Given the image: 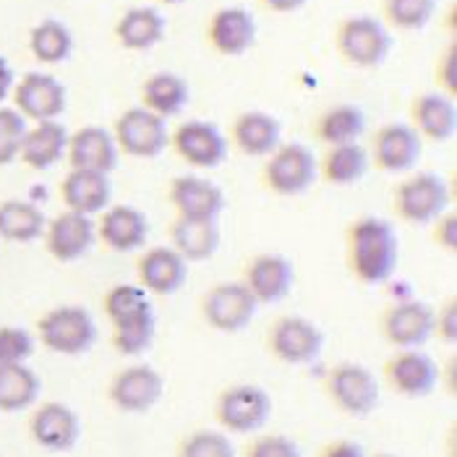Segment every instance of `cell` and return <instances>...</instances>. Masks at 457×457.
Wrapping results in <instances>:
<instances>
[{
	"label": "cell",
	"instance_id": "cell-35",
	"mask_svg": "<svg viewBox=\"0 0 457 457\" xmlns=\"http://www.w3.org/2000/svg\"><path fill=\"white\" fill-rule=\"evenodd\" d=\"M42 382L27 363L0 366V413H19L37 403Z\"/></svg>",
	"mask_w": 457,
	"mask_h": 457
},
{
	"label": "cell",
	"instance_id": "cell-49",
	"mask_svg": "<svg viewBox=\"0 0 457 457\" xmlns=\"http://www.w3.org/2000/svg\"><path fill=\"white\" fill-rule=\"evenodd\" d=\"M262 8H267L270 13H295L301 11L309 0H259Z\"/></svg>",
	"mask_w": 457,
	"mask_h": 457
},
{
	"label": "cell",
	"instance_id": "cell-36",
	"mask_svg": "<svg viewBox=\"0 0 457 457\" xmlns=\"http://www.w3.org/2000/svg\"><path fill=\"white\" fill-rule=\"evenodd\" d=\"M29 50L39 63H66L73 53V35L58 19H45L29 32Z\"/></svg>",
	"mask_w": 457,
	"mask_h": 457
},
{
	"label": "cell",
	"instance_id": "cell-14",
	"mask_svg": "<svg viewBox=\"0 0 457 457\" xmlns=\"http://www.w3.org/2000/svg\"><path fill=\"white\" fill-rule=\"evenodd\" d=\"M423 157L421 137L411 129V123H385L374 131L369 160L371 168L389 173V176H405L419 168Z\"/></svg>",
	"mask_w": 457,
	"mask_h": 457
},
{
	"label": "cell",
	"instance_id": "cell-50",
	"mask_svg": "<svg viewBox=\"0 0 457 457\" xmlns=\"http://www.w3.org/2000/svg\"><path fill=\"white\" fill-rule=\"evenodd\" d=\"M11 92H13V71L8 66V61L0 55V105L5 103Z\"/></svg>",
	"mask_w": 457,
	"mask_h": 457
},
{
	"label": "cell",
	"instance_id": "cell-37",
	"mask_svg": "<svg viewBox=\"0 0 457 457\" xmlns=\"http://www.w3.org/2000/svg\"><path fill=\"white\" fill-rule=\"evenodd\" d=\"M154 335H157L154 312L110 324V345L120 355H144L154 345Z\"/></svg>",
	"mask_w": 457,
	"mask_h": 457
},
{
	"label": "cell",
	"instance_id": "cell-16",
	"mask_svg": "<svg viewBox=\"0 0 457 457\" xmlns=\"http://www.w3.org/2000/svg\"><path fill=\"white\" fill-rule=\"evenodd\" d=\"M168 146L178 154L180 162L196 170H212L225 162L230 144L225 134L210 120H186L170 131Z\"/></svg>",
	"mask_w": 457,
	"mask_h": 457
},
{
	"label": "cell",
	"instance_id": "cell-2",
	"mask_svg": "<svg viewBox=\"0 0 457 457\" xmlns=\"http://www.w3.org/2000/svg\"><path fill=\"white\" fill-rule=\"evenodd\" d=\"M321 387L329 405L348 419H369L382 400L377 374L353 361L332 363L321 377Z\"/></svg>",
	"mask_w": 457,
	"mask_h": 457
},
{
	"label": "cell",
	"instance_id": "cell-47",
	"mask_svg": "<svg viewBox=\"0 0 457 457\" xmlns=\"http://www.w3.org/2000/svg\"><path fill=\"white\" fill-rule=\"evenodd\" d=\"M317 457H366V450L355 439L337 436V439H329L327 445H321Z\"/></svg>",
	"mask_w": 457,
	"mask_h": 457
},
{
	"label": "cell",
	"instance_id": "cell-24",
	"mask_svg": "<svg viewBox=\"0 0 457 457\" xmlns=\"http://www.w3.org/2000/svg\"><path fill=\"white\" fill-rule=\"evenodd\" d=\"M118 157L120 152L115 146L112 131L100 123L81 126L69 137V146H66L69 170H97L110 176L118 168Z\"/></svg>",
	"mask_w": 457,
	"mask_h": 457
},
{
	"label": "cell",
	"instance_id": "cell-48",
	"mask_svg": "<svg viewBox=\"0 0 457 457\" xmlns=\"http://www.w3.org/2000/svg\"><path fill=\"white\" fill-rule=\"evenodd\" d=\"M436 385H442V392H445L447 397H455L457 395V355L455 353H450V355L442 361Z\"/></svg>",
	"mask_w": 457,
	"mask_h": 457
},
{
	"label": "cell",
	"instance_id": "cell-25",
	"mask_svg": "<svg viewBox=\"0 0 457 457\" xmlns=\"http://www.w3.org/2000/svg\"><path fill=\"white\" fill-rule=\"evenodd\" d=\"M411 129L421 141L445 144L457 131V105L453 97L442 92H421L411 103Z\"/></svg>",
	"mask_w": 457,
	"mask_h": 457
},
{
	"label": "cell",
	"instance_id": "cell-52",
	"mask_svg": "<svg viewBox=\"0 0 457 457\" xmlns=\"http://www.w3.org/2000/svg\"><path fill=\"white\" fill-rule=\"evenodd\" d=\"M160 3H165V5H178V3H183V0H160Z\"/></svg>",
	"mask_w": 457,
	"mask_h": 457
},
{
	"label": "cell",
	"instance_id": "cell-9",
	"mask_svg": "<svg viewBox=\"0 0 457 457\" xmlns=\"http://www.w3.org/2000/svg\"><path fill=\"white\" fill-rule=\"evenodd\" d=\"M256 312H259V303L241 280L214 282L199 298V314L204 319V324L222 335L244 332L253 321Z\"/></svg>",
	"mask_w": 457,
	"mask_h": 457
},
{
	"label": "cell",
	"instance_id": "cell-19",
	"mask_svg": "<svg viewBox=\"0 0 457 457\" xmlns=\"http://www.w3.org/2000/svg\"><path fill=\"white\" fill-rule=\"evenodd\" d=\"M45 248L55 262H79L84 259L92 246L97 244V230H95V217L79 214V212L63 210L58 217H53L45 225Z\"/></svg>",
	"mask_w": 457,
	"mask_h": 457
},
{
	"label": "cell",
	"instance_id": "cell-28",
	"mask_svg": "<svg viewBox=\"0 0 457 457\" xmlns=\"http://www.w3.org/2000/svg\"><path fill=\"white\" fill-rule=\"evenodd\" d=\"M168 238H170V246L176 248L188 264L210 262L222 244L217 220H188V217H176V214L168 225Z\"/></svg>",
	"mask_w": 457,
	"mask_h": 457
},
{
	"label": "cell",
	"instance_id": "cell-41",
	"mask_svg": "<svg viewBox=\"0 0 457 457\" xmlns=\"http://www.w3.org/2000/svg\"><path fill=\"white\" fill-rule=\"evenodd\" d=\"M27 118L16 107L0 105V168L19 160V149L27 134Z\"/></svg>",
	"mask_w": 457,
	"mask_h": 457
},
{
	"label": "cell",
	"instance_id": "cell-15",
	"mask_svg": "<svg viewBox=\"0 0 457 457\" xmlns=\"http://www.w3.org/2000/svg\"><path fill=\"white\" fill-rule=\"evenodd\" d=\"M241 282L259 306H272L290 295L295 285V267L280 251H259L246 259Z\"/></svg>",
	"mask_w": 457,
	"mask_h": 457
},
{
	"label": "cell",
	"instance_id": "cell-39",
	"mask_svg": "<svg viewBox=\"0 0 457 457\" xmlns=\"http://www.w3.org/2000/svg\"><path fill=\"white\" fill-rule=\"evenodd\" d=\"M436 13V0H382V21L400 32H421Z\"/></svg>",
	"mask_w": 457,
	"mask_h": 457
},
{
	"label": "cell",
	"instance_id": "cell-3",
	"mask_svg": "<svg viewBox=\"0 0 457 457\" xmlns=\"http://www.w3.org/2000/svg\"><path fill=\"white\" fill-rule=\"evenodd\" d=\"M392 212L408 225H431L453 207V188L447 178L434 170H411L392 188Z\"/></svg>",
	"mask_w": 457,
	"mask_h": 457
},
{
	"label": "cell",
	"instance_id": "cell-23",
	"mask_svg": "<svg viewBox=\"0 0 457 457\" xmlns=\"http://www.w3.org/2000/svg\"><path fill=\"white\" fill-rule=\"evenodd\" d=\"M137 280L149 295H176L188 280V262L173 246L141 248Z\"/></svg>",
	"mask_w": 457,
	"mask_h": 457
},
{
	"label": "cell",
	"instance_id": "cell-42",
	"mask_svg": "<svg viewBox=\"0 0 457 457\" xmlns=\"http://www.w3.org/2000/svg\"><path fill=\"white\" fill-rule=\"evenodd\" d=\"M241 457H303L298 442L287 434H251Z\"/></svg>",
	"mask_w": 457,
	"mask_h": 457
},
{
	"label": "cell",
	"instance_id": "cell-43",
	"mask_svg": "<svg viewBox=\"0 0 457 457\" xmlns=\"http://www.w3.org/2000/svg\"><path fill=\"white\" fill-rule=\"evenodd\" d=\"M35 355V335L24 327L5 324L0 327V366L27 363Z\"/></svg>",
	"mask_w": 457,
	"mask_h": 457
},
{
	"label": "cell",
	"instance_id": "cell-26",
	"mask_svg": "<svg viewBox=\"0 0 457 457\" xmlns=\"http://www.w3.org/2000/svg\"><path fill=\"white\" fill-rule=\"evenodd\" d=\"M63 207L87 217H97L112 204V180L97 170H69L61 180Z\"/></svg>",
	"mask_w": 457,
	"mask_h": 457
},
{
	"label": "cell",
	"instance_id": "cell-7",
	"mask_svg": "<svg viewBox=\"0 0 457 457\" xmlns=\"http://www.w3.org/2000/svg\"><path fill=\"white\" fill-rule=\"evenodd\" d=\"M37 337L58 355H84L97 343V321L84 306H55L37 319Z\"/></svg>",
	"mask_w": 457,
	"mask_h": 457
},
{
	"label": "cell",
	"instance_id": "cell-31",
	"mask_svg": "<svg viewBox=\"0 0 457 457\" xmlns=\"http://www.w3.org/2000/svg\"><path fill=\"white\" fill-rule=\"evenodd\" d=\"M319 178L329 186L345 188L361 183L371 170L369 149L361 146V141L340 144V146H324L321 157L317 160Z\"/></svg>",
	"mask_w": 457,
	"mask_h": 457
},
{
	"label": "cell",
	"instance_id": "cell-10",
	"mask_svg": "<svg viewBox=\"0 0 457 457\" xmlns=\"http://www.w3.org/2000/svg\"><path fill=\"white\" fill-rule=\"evenodd\" d=\"M112 139L118 152L134 160H154L168 149L170 129L168 120L149 112L146 107H129L112 123Z\"/></svg>",
	"mask_w": 457,
	"mask_h": 457
},
{
	"label": "cell",
	"instance_id": "cell-33",
	"mask_svg": "<svg viewBox=\"0 0 457 457\" xmlns=\"http://www.w3.org/2000/svg\"><path fill=\"white\" fill-rule=\"evenodd\" d=\"M191 100V87L183 76H178L173 71H157L152 76L144 79L141 84V107H146L149 112L170 120L180 115Z\"/></svg>",
	"mask_w": 457,
	"mask_h": 457
},
{
	"label": "cell",
	"instance_id": "cell-20",
	"mask_svg": "<svg viewBox=\"0 0 457 457\" xmlns=\"http://www.w3.org/2000/svg\"><path fill=\"white\" fill-rule=\"evenodd\" d=\"M256 37H259V24L253 13L244 5H222L207 21V42L214 53L225 58L246 55L256 45Z\"/></svg>",
	"mask_w": 457,
	"mask_h": 457
},
{
	"label": "cell",
	"instance_id": "cell-1",
	"mask_svg": "<svg viewBox=\"0 0 457 457\" xmlns=\"http://www.w3.org/2000/svg\"><path fill=\"white\" fill-rule=\"evenodd\" d=\"M400 264V238L395 225L379 214H361L345 228V270L363 287L395 278Z\"/></svg>",
	"mask_w": 457,
	"mask_h": 457
},
{
	"label": "cell",
	"instance_id": "cell-30",
	"mask_svg": "<svg viewBox=\"0 0 457 457\" xmlns=\"http://www.w3.org/2000/svg\"><path fill=\"white\" fill-rule=\"evenodd\" d=\"M112 32L123 50L146 53L162 42V37L168 32V21L154 5H134L120 13Z\"/></svg>",
	"mask_w": 457,
	"mask_h": 457
},
{
	"label": "cell",
	"instance_id": "cell-27",
	"mask_svg": "<svg viewBox=\"0 0 457 457\" xmlns=\"http://www.w3.org/2000/svg\"><path fill=\"white\" fill-rule=\"evenodd\" d=\"M230 141L233 149L241 152L244 157H267L275 152L282 141L280 120L264 110H246L236 115L230 126Z\"/></svg>",
	"mask_w": 457,
	"mask_h": 457
},
{
	"label": "cell",
	"instance_id": "cell-22",
	"mask_svg": "<svg viewBox=\"0 0 457 457\" xmlns=\"http://www.w3.org/2000/svg\"><path fill=\"white\" fill-rule=\"evenodd\" d=\"M97 241L112 253H131L146 246L149 220L134 204H110L97 214Z\"/></svg>",
	"mask_w": 457,
	"mask_h": 457
},
{
	"label": "cell",
	"instance_id": "cell-5",
	"mask_svg": "<svg viewBox=\"0 0 457 457\" xmlns=\"http://www.w3.org/2000/svg\"><path fill=\"white\" fill-rule=\"evenodd\" d=\"M259 178H262V186L272 196H280V199L303 196L319 178L317 154L306 144L280 141V146L264 157Z\"/></svg>",
	"mask_w": 457,
	"mask_h": 457
},
{
	"label": "cell",
	"instance_id": "cell-4",
	"mask_svg": "<svg viewBox=\"0 0 457 457\" xmlns=\"http://www.w3.org/2000/svg\"><path fill=\"white\" fill-rule=\"evenodd\" d=\"M335 50L353 69H379L392 53L389 27L382 19L369 13L345 16L335 29Z\"/></svg>",
	"mask_w": 457,
	"mask_h": 457
},
{
	"label": "cell",
	"instance_id": "cell-32",
	"mask_svg": "<svg viewBox=\"0 0 457 457\" xmlns=\"http://www.w3.org/2000/svg\"><path fill=\"white\" fill-rule=\"evenodd\" d=\"M312 134L321 146H340L361 141L366 134V112L353 103H335L324 107L312 123Z\"/></svg>",
	"mask_w": 457,
	"mask_h": 457
},
{
	"label": "cell",
	"instance_id": "cell-13",
	"mask_svg": "<svg viewBox=\"0 0 457 457\" xmlns=\"http://www.w3.org/2000/svg\"><path fill=\"white\" fill-rule=\"evenodd\" d=\"M165 392L162 374L149 363H131L118 369L107 382V403L120 413H146Z\"/></svg>",
	"mask_w": 457,
	"mask_h": 457
},
{
	"label": "cell",
	"instance_id": "cell-51",
	"mask_svg": "<svg viewBox=\"0 0 457 457\" xmlns=\"http://www.w3.org/2000/svg\"><path fill=\"white\" fill-rule=\"evenodd\" d=\"M366 457H400V455H395V453H374V455H366Z\"/></svg>",
	"mask_w": 457,
	"mask_h": 457
},
{
	"label": "cell",
	"instance_id": "cell-12",
	"mask_svg": "<svg viewBox=\"0 0 457 457\" xmlns=\"http://www.w3.org/2000/svg\"><path fill=\"white\" fill-rule=\"evenodd\" d=\"M439 379V363L421 348L395 351L382 366V382L392 395L403 400H423L428 397Z\"/></svg>",
	"mask_w": 457,
	"mask_h": 457
},
{
	"label": "cell",
	"instance_id": "cell-34",
	"mask_svg": "<svg viewBox=\"0 0 457 457\" xmlns=\"http://www.w3.org/2000/svg\"><path fill=\"white\" fill-rule=\"evenodd\" d=\"M45 225H47L45 214L32 202H24V199L0 202V238L3 241L32 244L37 238H42Z\"/></svg>",
	"mask_w": 457,
	"mask_h": 457
},
{
	"label": "cell",
	"instance_id": "cell-44",
	"mask_svg": "<svg viewBox=\"0 0 457 457\" xmlns=\"http://www.w3.org/2000/svg\"><path fill=\"white\" fill-rule=\"evenodd\" d=\"M431 337H436L442 345H455L457 343V295L450 293L434 306V327Z\"/></svg>",
	"mask_w": 457,
	"mask_h": 457
},
{
	"label": "cell",
	"instance_id": "cell-8",
	"mask_svg": "<svg viewBox=\"0 0 457 457\" xmlns=\"http://www.w3.org/2000/svg\"><path fill=\"white\" fill-rule=\"evenodd\" d=\"M267 353L285 366H309L324 351V332L317 321L301 314H280L264 332Z\"/></svg>",
	"mask_w": 457,
	"mask_h": 457
},
{
	"label": "cell",
	"instance_id": "cell-21",
	"mask_svg": "<svg viewBox=\"0 0 457 457\" xmlns=\"http://www.w3.org/2000/svg\"><path fill=\"white\" fill-rule=\"evenodd\" d=\"M168 204L176 217L220 220L225 210V191L210 178L186 173L168 183Z\"/></svg>",
	"mask_w": 457,
	"mask_h": 457
},
{
	"label": "cell",
	"instance_id": "cell-18",
	"mask_svg": "<svg viewBox=\"0 0 457 457\" xmlns=\"http://www.w3.org/2000/svg\"><path fill=\"white\" fill-rule=\"evenodd\" d=\"M29 436L47 453H71L81 439V419L66 403L45 400L29 416Z\"/></svg>",
	"mask_w": 457,
	"mask_h": 457
},
{
	"label": "cell",
	"instance_id": "cell-45",
	"mask_svg": "<svg viewBox=\"0 0 457 457\" xmlns=\"http://www.w3.org/2000/svg\"><path fill=\"white\" fill-rule=\"evenodd\" d=\"M434 81H436V92L447 95V97H457V45L455 39H450L442 53L436 55L434 63Z\"/></svg>",
	"mask_w": 457,
	"mask_h": 457
},
{
	"label": "cell",
	"instance_id": "cell-38",
	"mask_svg": "<svg viewBox=\"0 0 457 457\" xmlns=\"http://www.w3.org/2000/svg\"><path fill=\"white\" fill-rule=\"evenodd\" d=\"M103 312L110 319V324L126 321V319L141 317L146 312H154L152 306V295L141 287L139 282H118L112 287H107V293L103 295Z\"/></svg>",
	"mask_w": 457,
	"mask_h": 457
},
{
	"label": "cell",
	"instance_id": "cell-6",
	"mask_svg": "<svg viewBox=\"0 0 457 457\" xmlns=\"http://www.w3.org/2000/svg\"><path fill=\"white\" fill-rule=\"evenodd\" d=\"M272 411L275 403L270 392L251 382H238L220 389L212 408L217 426L225 434H238V436H251L262 431L272 419Z\"/></svg>",
	"mask_w": 457,
	"mask_h": 457
},
{
	"label": "cell",
	"instance_id": "cell-17",
	"mask_svg": "<svg viewBox=\"0 0 457 457\" xmlns=\"http://www.w3.org/2000/svg\"><path fill=\"white\" fill-rule=\"evenodd\" d=\"M13 105L32 123L58 120L69 107V92L66 84L53 73L32 71L13 84Z\"/></svg>",
	"mask_w": 457,
	"mask_h": 457
},
{
	"label": "cell",
	"instance_id": "cell-29",
	"mask_svg": "<svg viewBox=\"0 0 457 457\" xmlns=\"http://www.w3.org/2000/svg\"><path fill=\"white\" fill-rule=\"evenodd\" d=\"M71 131L61 120H42L35 126H27V134L19 149V160L29 170H50L61 160H66Z\"/></svg>",
	"mask_w": 457,
	"mask_h": 457
},
{
	"label": "cell",
	"instance_id": "cell-40",
	"mask_svg": "<svg viewBox=\"0 0 457 457\" xmlns=\"http://www.w3.org/2000/svg\"><path fill=\"white\" fill-rule=\"evenodd\" d=\"M176 457H238V453L222 428H194L178 439Z\"/></svg>",
	"mask_w": 457,
	"mask_h": 457
},
{
	"label": "cell",
	"instance_id": "cell-46",
	"mask_svg": "<svg viewBox=\"0 0 457 457\" xmlns=\"http://www.w3.org/2000/svg\"><path fill=\"white\" fill-rule=\"evenodd\" d=\"M428 228H431V244L442 253L453 256L457 251V212L453 207L445 210Z\"/></svg>",
	"mask_w": 457,
	"mask_h": 457
},
{
	"label": "cell",
	"instance_id": "cell-11",
	"mask_svg": "<svg viewBox=\"0 0 457 457\" xmlns=\"http://www.w3.org/2000/svg\"><path fill=\"white\" fill-rule=\"evenodd\" d=\"M379 335L395 351L405 348H423L431 340L434 327V306L419 298H400L387 303L377 319Z\"/></svg>",
	"mask_w": 457,
	"mask_h": 457
}]
</instances>
